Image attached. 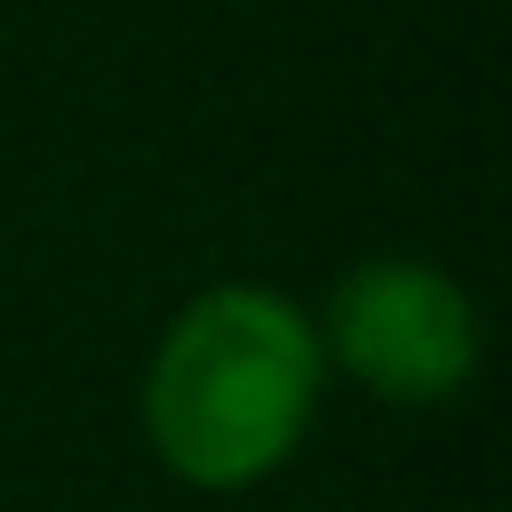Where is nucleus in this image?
<instances>
[{"label":"nucleus","mask_w":512,"mask_h":512,"mask_svg":"<svg viewBox=\"0 0 512 512\" xmlns=\"http://www.w3.org/2000/svg\"><path fill=\"white\" fill-rule=\"evenodd\" d=\"M320 384L328 360L312 312L264 280H216L152 344L144 440L184 488L240 496L304 448Z\"/></svg>","instance_id":"nucleus-1"},{"label":"nucleus","mask_w":512,"mask_h":512,"mask_svg":"<svg viewBox=\"0 0 512 512\" xmlns=\"http://www.w3.org/2000/svg\"><path fill=\"white\" fill-rule=\"evenodd\" d=\"M320 360L368 384L376 400L432 408L456 400L480 368V312L472 296L424 256H368L320 304Z\"/></svg>","instance_id":"nucleus-2"}]
</instances>
